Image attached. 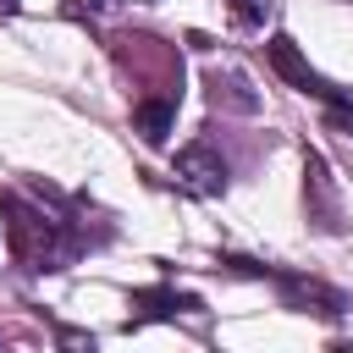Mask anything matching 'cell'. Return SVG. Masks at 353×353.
<instances>
[{
    "mask_svg": "<svg viewBox=\"0 0 353 353\" xmlns=\"http://www.w3.org/2000/svg\"><path fill=\"white\" fill-rule=\"evenodd\" d=\"M265 55H270V66H276V77H287L298 94H314V99H325V105H336V99H353V94H342L336 83H325L303 55H298V44L287 39V33H276L270 44H265Z\"/></svg>",
    "mask_w": 353,
    "mask_h": 353,
    "instance_id": "7a4b0ae2",
    "label": "cell"
},
{
    "mask_svg": "<svg viewBox=\"0 0 353 353\" xmlns=\"http://www.w3.org/2000/svg\"><path fill=\"white\" fill-rule=\"evenodd\" d=\"M303 199H309V215L325 232H336V188H331V171L320 154H303Z\"/></svg>",
    "mask_w": 353,
    "mask_h": 353,
    "instance_id": "277c9868",
    "label": "cell"
},
{
    "mask_svg": "<svg viewBox=\"0 0 353 353\" xmlns=\"http://www.w3.org/2000/svg\"><path fill=\"white\" fill-rule=\"evenodd\" d=\"M6 204V232H11V248H17V259L28 265V270H61L72 254H77V243L72 237H61V221H50L44 210H33V204H22L17 193H6L0 199Z\"/></svg>",
    "mask_w": 353,
    "mask_h": 353,
    "instance_id": "6da1fadb",
    "label": "cell"
},
{
    "mask_svg": "<svg viewBox=\"0 0 353 353\" xmlns=\"http://www.w3.org/2000/svg\"><path fill=\"white\" fill-rule=\"evenodd\" d=\"M176 99H182V88H176V94H154V99H138V105H132V127L143 132V143H165V138H171Z\"/></svg>",
    "mask_w": 353,
    "mask_h": 353,
    "instance_id": "5b68a950",
    "label": "cell"
},
{
    "mask_svg": "<svg viewBox=\"0 0 353 353\" xmlns=\"http://www.w3.org/2000/svg\"><path fill=\"white\" fill-rule=\"evenodd\" d=\"M94 6H110V0H94Z\"/></svg>",
    "mask_w": 353,
    "mask_h": 353,
    "instance_id": "30bf717a",
    "label": "cell"
},
{
    "mask_svg": "<svg viewBox=\"0 0 353 353\" xmlns=\"http://www.w3.org/2000/svg\"><path fill=\"white\" fill-rule=\"evenodd\" d=\"M176 176L193 188V193H226V160H221V149L210 143V138H199V143H188L182 154H176Z\"/></svg>",
    "mask_w": 353,
    "mask_h": 353,
    "instance_id": "3957f363",
    "label": "cell"
},
{
    "mask_svg": "<svg viewBox=\"0 0 353 353\" xmlns=\"http://www.w3.org/2000/svg\"><path fill=\"white\" fill-rule=\"evenodd\" d=\"M325 121H331L342 138H353V99H336V105H325Z\"/></svg>",
    "mask_w": 353,
    "mask_h": 353,
    "instance_id": "ba28073f",
    "label": "cell"
},
{
    "mask_svg": "<svg viewBox=\"0 0 353 353\" xmlns=\"http://www.w3.org/2000/svg\"><path fill=\"white\" fill-rule=\"evenodd\" d=\"M226 6H232L237 28H265V17L276 11V0H226Z\"/></svg>",
    "mask_w": 353,
    "mask_h": 353,
    "instance_id": "52a82bcc",
    "label": "cell"
},
{
    "mask_svg": "<svg viewBox=\"0 0 353 353\" xmlns=\"http://www.w3.org/2000/svg\"><path fill=\"white\" fill-rule=\"evenodd\" d=\"M0 6H6V11H17V0H0Z\"/></svg>",
    "mask_w": 353,
    "mask_h": 353,
    "instance_id": "9c48e42d",
    "label": "cell"
},
{
    "mask_svg": "<svg viewBox=\"0 0 353 353\" xmlns=\"http://www.w3.org/2000/svg\"><path fill=\"white\" fill-rule=\"evenodd\" d=\"M132 320H171V314H182V309H199V298L193 292H176V287H143V292H132Z\"/></svg>",
    "mask_w": 353,
    "mask_h": 353,
    "instance_id": "8992f818",
    "label": "cell"
}]
</instances>
